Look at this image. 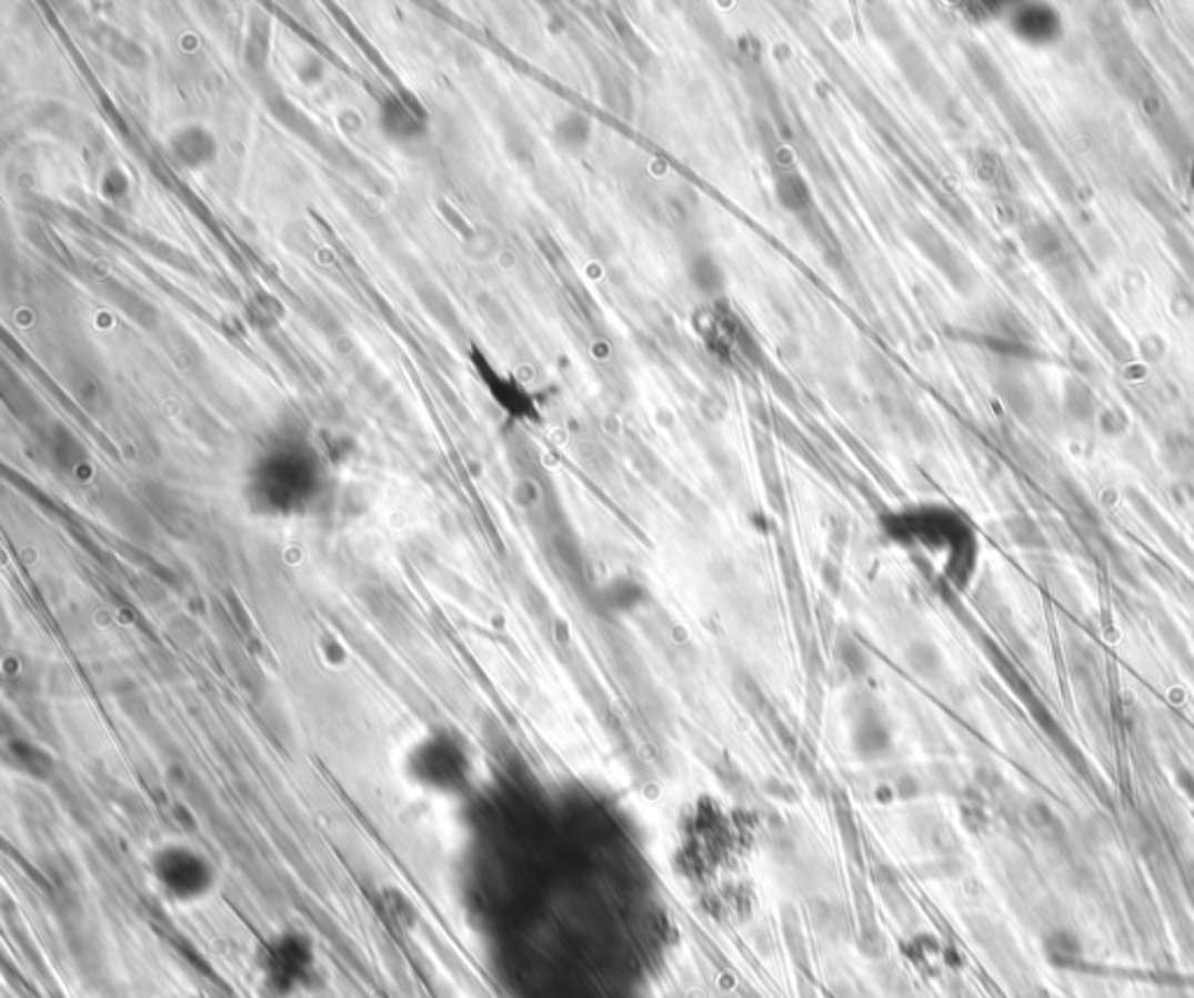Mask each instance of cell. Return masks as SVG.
I'll list each match as a JSON object with an SVG mask.
<instances>
[{"label":"cell","instance_id":"6da1fadb","mask_svg":"<svg viewBox=\"0 0 1194 998\" xmlns=\"http://www.w3.org/2000/svg\"><path fill=\"white\" fill-rule=\"evenodd\" d=\"M882 530L896 546L939 569L950 586H969L977 565V540L959 514L935 504L907 506L886 514Z\"/></svg>","mask_w":1194,"mask_h":998},{"label":"cell","instance_id":"5b68a950","mask_svg":"<svg viewBox=\"0 0 1194 998\" xmlns=\"http://www.w3.org/2000/svg\"><path fill=\"white\" fill-rule=\"evenodd\" d=\"M775 196L786 213L803 215L812 208V190L807 180L795 171H782L775 180Z\"/></svg>","mask_w":1194,"mask_h":998},{"label":"cell","instance_id":"277c9868","mask_svg":"<svg viewBox=\"0 0 1194 998\" xmlns=\"http://www.w3.org/2000/svg\"><path fill=\"white\" fill-rule=\"evenodd\" d=\"M404 786L418 798L458 803L479 784V765L470 742L453 728H428L413 737L400 760Z\"/></svg>","mask_w":1194,"mask_h":998},{"label":"cell","instance_id":"7a4b0ae2","mask_svg":"<svg viewBox=\"0 0 1194 998\" xmlns=\"http://www.w3.org/2000/svg\"><path fill=\"white\" fill-rule=\"evenodd\" d=\"M248 980L254 998H309L327 980L318 938L297 924L273 926L252 942Z\"/></svg>","mask_w":1194,"mask_h":998},{"label":"cell","instance_id":"52a82bcc","mask_svg":"<svg viewBox=\"0 0 1194 998\" xmlns=\"http://www.w3.org/2000/svg\"><path fill=\"white\" fill-rule=\"evenodd\" d=\"M555 133L560 138V143H563L565 148L581 150V148L589 145L593 127H591V120L583 118L581 112H570V114H565V120L558 122Z\"/></svg>","mask_w":1194,"mask_h":998},{"label":"cell","instance_id":"8992f818","mask_svg":"<svg viewBox=\"0 0 1194 998\" xmlns=\"http://www.w3.org/2000/svg\"><path fill=\"white\" fill-rule=\"evenodd\" d=\"M689 278H691V283L708 296H714L723 290V271L712 252L698 250L693 254V258L689 260Z\"/></svg>","mask_w":1194,"mask_h":998},{"label":"cell","instance_id":"3957f363","mask_svg":"<svg viewBox=\"0 0 1194 998\" xmlns=\"http://www.w3.org/2000/svg\"><path fill=\"white\" fill-rule=\"evenodd\" d=\"M143 875L152 896L175 913L201 910L224 885L218 856L187 835H169L148 847Z\"/></svg>","mask_w":1194,"mask_h":998}]
</instances>
